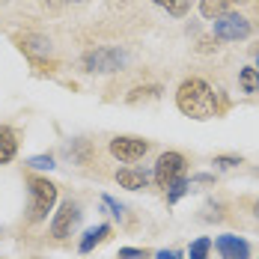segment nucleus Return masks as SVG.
<instances>
[{"label":"nucleus","instance_id":"obj_20","mask_svg":"<svg viewBox=\"0 0 259 259\" xmlns=\"http://www.w3.org/2000/svg\"><path fill=\"white\" fill-rule=\"evenodd\" d=\"M27 164H30L33 170H54V158L51 155H33Z\"/></svg>","mask_w":259,"mask_h":259},{"label":"nucleus","instance_id":"obj_21","mask_svg":"<svg viewBox=\"0 0 259 259\" xmlns=\"http://www.w3.org/2000/svg\"><path fill=\"white\" fill-rule=\"evenodd\" d=\"M214 164H218L221 170H230V167H238V164H241V158L238 155H218L214 158Z\"/></svg>","mask_w":259,"mask_h":259},{"label":"nucleus","instance_id":"obj_10","mask_svg":"<svg viewBox=\"0 0 259 259\" xmlns=\"http://www.w3.org/2000/svg\"><path fill=\"white\" fill-rule=\"evenodd\" d=\"M149 173L146 170H137V167H122V170H116V182L122 185V188H128V191H143L146 185H149Z\"/></svg>","mask_w":259,"mask_h":259},{"label":"nucleus","instance_id":"obj_12","mask_svg":"<svg viewBox=\"0 0 259 259\" xmlns=\"http://www.w3.org/2000/svg\"><path fill=\"white\" fill-rule=\"evenodd\" d=\"M107 235H110V224H99V227L87 230V233H83V238H80V244H78L80 253H90V250H93L96 244H102Z\"/></svg>","mask_w":259,"mask_h":259},{"label":"nucleus","instance_id":"obj_16","mask_svg":"<svg viewBox=\"0 0 259 259\" xmlns=\"http://www.w3.org/2000/svg\"><path fill=\"white\" fill-rule=\"evenodd\" d=\"M191 191V185H188V179H179V182H173L170 188H167V203H179L182 197Z\"/></svg>","mask_w":259,"mask_h":259},{"label":"nucleus","instance_id":"obj_4","mask_svg":"<svg viewBox=\"0 0 259 259\" xmlns=\"http://www.w3.org/2000/svg\"><path fill=\"white\" fill-rule=\"evenodd\" d=\"M211 30H214V39H221V42H238V39L250 36V21L238 12H227L211 21Z\"/></svg>","mask_w":259,"mask_h":259},{"label":"nucleus","instance_id":"obj_14","mask_svg":"<svg viewBox=\"0 0 259 259\" xmlns=\"http://www.w3.org/2000/svg\"><path fill=\"white\" fill-rule=\"evenodd\" d=\"M238 83H241L244 93H259V72L253 66H244V69L238 72Z\"/></svg>","mask_w":259,"mask_h":259},{"label":"nucleus","instance_id":"obj_6","mask_svg":"<svg viewBox=\"0 0 259 259\" xmlns=\"http://www.w3.org/2000/svg\"><path fill=\"white\" fill-rule=\"evenodd\" d=\"M80 218H83V211L75 200H66L63 206L57 208V214H54L51 221V235L54 238H69V235L75 233V227L80 224Z\"/></svg>","mask_w":259,"mask_h":259},{"label":"nucleus","instance_id":"obj_22","mask_svg":"<svg viewBox=\"0 0 259 259\" xmlns=\"http://www.w3.org/2000/svg\"><path fill=\"white\" fill-rule=\"evenodd\" d=\"M119 259H146V250H140V247H122Z\"/></svg>","mask_w":259,"mask_h":259},{"label":"nucleus","instance_id":"obj_1","mask_svg":"<svg viewBox=\"0 0 259 259\" xmlns=\"http://www.w3.org/2000/svg\"><path fill=\"white\" fill-rule=\"evenodd\" d=\"M176 104H179V110L185 116L200 119V122L218 116V93L203 78L182 80V87L176 90Z\"/></svg>","mask_w":259,"mask_h":259},{"label":"nucleus","instance_id":"obj_11","mask_svg":"<svg viewBox=\"0 0 259 259\" xmlns=\"http://www.w3.org/2000/svg\"><path fill=\"white\" fill-rule=\"evenodd\" d=\"M18 152V137L9 125H0V164H9Z\"/></svg>","mask_w":259,"mask_h":259},{"label":"nucleus","instance_id":"obj_15","mask_svg":"<svg viewBox=\"0 0 259 259\" xmlns=\"http://www.w3.org/2000/svg\"><path fill=\"white\" fill-rule=\"evenodd\" d=\"M152 3H158V6H164L170 15H176V18H182L185 12H188V6H191V0H152Z\"/></svg>","mask_w":259,"mask_h":259},{"label":"nucleus","instance_id":"obj_23","mask_svg":"<svg viewBox=\"0 0 259 259\" xmlns=\"http://www.w3.org/2000/svg\"><path fill=\"white\" fill-rule=\"evenodd\" d=\"M155 259H185V256H182V250H173L170 247V250H158Z\"/></svg>","mask_w":259,"mask_h":259},{"label":"nucleus","instance_id":"obj_2","mask_svg":"<svg viewBox=\"0 0 259 259\" xmlns=\"http://www.w3.org/2000/svg\"><path fill=\"white\" fill-rule=\"evenodd\" d=\"M125 63H128V54L122 51V48H96V51H87L83 60H80L83 72H93V75L119 72Z\"/></svg>","mask_w":259,"mask_h":259},{"label":"nucleus","instance_id":"obj_8","mask_svg":"<svg viewBox=\"0 0 259 259\" xmlns=\"http://www.w3.org/2000/svg\"><path fill=\"white\" fill-rule=\"evenodd\" d=\"M214 247H218L221 259H250V244L238 235H218Z\"/></svg>","mask_w":259,"mask_h":259},{"label":"nucleus","instance_id":"obj_25","mask_svg":"<svg viewBox=\"0 0 259 259\" xmlns=\"http://www.w3.org/2000/svg\"><path fill=\"white\" fill-rule=\"evenodd\" d=\"M253 69H256V72H259V54H256V66H253Z\"/></svg>","mask_w":259,"mask_h":259},{"label":"nucleus","instance_id":"obj_18","mask_svg":"<svg viewBox=\"0 0 259 259\" xmlns=\"http://www.w3.org/2000/svg\"><path fill=\"white\" fill-rule=\"evenodd\" d=\"M161 96V87H137L128 96V102H140V99H158Z\"/></svg>","mask_w":259,"mask_h":259},{"label":"nucleus","instance_id":"obj_13","mask_svg":"<svg viewBox=\"0 0 259 259\" xmlns=\"http://www.w3.org/2000/svg\"><path fill=\"white\" fill-rule=\"evenodd\" d=\"M230 0H200V15L208 18V21H214V18H221V15H227L230 12Z\"/></svg>","mask_w":259,"mask_h":259},{"label":"nucleus","instance_id":"obj_27","mask_svg":"<svg viewBox=\"0 0 259 259\" xmlns=\"http://www.w3.org/2000/svg\"><path fill=\"white\" fill-rule=\"evenodd\" d=\"M256 214H259V206H256Z\"/></svg>","mask_w":259,"mask_h":259},{"label":"nucleus","instance_id":"obj_26","mask_svg":"<svg viewBox=\"0 0 259 259\" xmlns=\"http://www.w3.org/2000/svg\"><path fill=\"white\" fill-rule=\"evenodd\" d=\"M69 3H83V0H69Z\"/></svg>","mask_w":259,"mask_h":259},{"label":"nucleus","instance_id":"obj_9","mask_svg":"<svg viewBox=\"0 0 259 259\" xmlns=\"http://www.w3.org/2000/svg\"><path fill=\"white\" fill-rule=\"evenodd\" d=\"M21 48H24L30 57H36V60H42V57H51V39L48 36H42V33H24L21 36Z\"/></svg>","mask_w":259,"mask_h":259},{"label":"nucleus","instance_id":"obj_17","mask_svg":"<svg viewBox=\"0 0 259 259\" xmlns=\"http://www.w3.org/2000/svg\"><path fill=\"white\" fill-rule=\"evenodd\" d=\"M208 250H211V241L208 238H197L188 250V259H208Z\"/></svg>","mask_w":259,"mask_h":259},{"label":"nucleus","instance_id":"obj_19","mask_svg":"<svg viewBox=\"0 0 259 259\" xmlns=\"http://www.w3.org/2000/svg\"><path fill=\"white\" fill-rule=\"evenodd\" d=\"M102 206L110 208V214H113V218H122V214H125V206H122V203H116L110 194H102Z\"/></svg>","mask_w":259,"mask_h":259},{"label":"nucleus","instance_id":"obj_24","mask_svg":"<svg viewBox=\"0 0 259 259\" xmlns=\"http://www.w3.org/2000/svg\"><path fill=\"white\" fill-rule=\"evenodd\" d=\"M230 3H250V0H230Z\"/></svg>","mask_w":259,"mask_h":259},{"label":"nucleus","instance_id":"obj_5","mask_svg":"<svg viewBox=\"0 0 259 259\" xmlns=\"http://www.w3.org/2000/svg\"><path fill=\"white\" fill-rule=\"evenodd\" d=\"M152 179H155L158 188H164V191H167L173 182L185 179V155H182V152H164V155L158 158Z\"/></svg>","mask_w":259,"mask_h":259},{"label":"nucleus","instance_id":"obj_7","mask_svg":"<svg viewBox=\"0 0 259 259\" xmlns=\"http://www.w3.org/2000/svg\"><path fill=\"white\" fill-rule=\"evenodd\" d=\"M149 152V143L140 140V137H113L110 140V155L122 164H134Z\"/></svg>","mask_w":259,"mask_h":259},{"label":"nucleus","instance_id":"obj_3","mask_svg":"<svg viewBox=\"0 0 259 259\" xmlns=\"http://www.w3.org/2000/svg\"><path fill=\"white\" fill-rule=\"evenodd\" d=\"M57 203V185L42 176H33L30 179V221L39 224L48 218V211Z\"/></svg>","mask_w":259,"mask_h":259}]
</instances>
